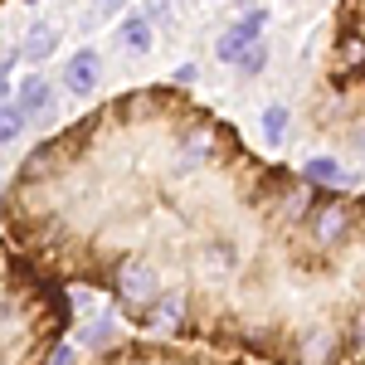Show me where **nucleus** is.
I'll return each mask as SVG.
<instances>
[{"mask_svg":"<svg viewBox=\"0 0 365 365\" xmlns=\"http://www.w3.org/2000/svg\"><path fill=\"white\" fill-rule=\"evenodd\" d=\"M5 234L63 287L103 292L141 336L263 365L365 351L361 195L253 156L185 88H132L39 141Z\"/></svg>","mask_w":365,"mask_h":365,"instance_id":"nucleus-1","label":"nucleus"},{"mask_svg":"<svg viewBox=\"0 0 365 365\" xmlns=\"http://www.w3.org/2000/svg\"><path fill=\"white\" fill-rule=\"evenodd\" d=\"M73 327V297L49 278L10 234L0 215V365H49Z\"/></svg>","mask_w":365,"mask_h":365,"instance_id":"nucleus-2","label":"nucleus"},{"mask_svg":"<svg viewBox=\"0 0 365 365\" xmlns=\"http://www.w3.org/2000/svg\"><path fill=\"white\" fill-rule=\"evenodd\" d=\"M88 365H263L239 351H215L195 341H166V336H122L117 346L98 351Z\"/></svg>","mask_w":365,"mask_h":365,"instance_id":"nucleus-3","label":"nucleus"},{"mask_svg":"<svg viewBox=\"0 0 365 365\" xmlns=\"http://www.w3.org/2000/svg\"><path fill=\"white\" fill-rule=\"evenodd\" d=\"M327 88L331 93H361L365 88V0H341L331 25V54H327Z\"/></svg>","mask_w":365,"mask_h":365,"instance_id":"nucleus-4","label":"nucleus"},{"mask_svg":"<svg viewBox=\"0 0 365 365\" xmlns=\"http://www.w3.org/2000/svg\"><path fill=\"white\" fill-rule=\"evenodd\" d=\"M268 25V10H249V15H239L234 25L220 34V44H215V54L225 58V63H239V58L249 54L253 44H258V34Z\"/></svg>","mask_w":365,"mask_h":365,"instance_id":"nucleus-5","label":"nucleus"},{"mask_svg":"<svg viewBox=\"0 0 365 365\" xmlns=\"http://www.w3.org/2000/svg\"><path fill=\"white\" fill-rule=\"evenodd\" d=\"M63 88L78 93V98L98 88V54H93V49H78V54L63 63Z\"/></svg>","mask_w":365,"mask_h":365,"instance_id":"nucleus-6","label":"nucleus"},{"mask_svg":"<svg viewBox=\"0 0 365 365\" xmlns=\"http://www.w3.org/2000/svg\"><path fill=\"white\" fill-rule=\"evenodd\" d=\"M302 175L317 180V185H331V190H351V185H356V175H351V170H341L336 156H312L307 166H302Z\"/></svg>","mask_w":365,"mask_h":365,"instance_id":"nucleus-7","label":"nucleus"},{"mask_svg":"<svg viewBox=\"0 0 365 365\" xmlns=\"http://www.w3.org/2000/svg\"><path fill=\"white\" fill-rule=\"evenodd\" d=\"M117 44H122L127 54H146V49H151V20H146V15H122Z\"/></svg>","mask_w":365,"mask_h":365,"instance_id":"nucleus-8","label":"nucleus"},{"mask_svg":"<svg viewBox=\"0 0 365 365\" xmlns=\"http://www.w3.org/2000/svg\"><path fill=\"white\" fill-rule=\"evenodd\" d=\"M15 103H20L29 117H44V113H54V88H49V78H25Z\"/></svg>","mask_w":365,"mask_h":365,"instance_id":"nucleus-9","label":"nucleus"},{"mask_svg":"<svg viewBox=\"0 0 365 365\" xmlns=\"http://www.w3.org/2000/svg\"><path fill=\"white\" fill-rule=\"evenodd\" d=\"M54 49H58V29H54V25H44V20H39V25H29L25 44H20V54H25L29 63H44Z\"/></svg>","mask_w":365,"mask_h":365,"instance_id":"nucleus-10","label":"nucleus"},{"mask_svg":"<svg viewBox=\"0 0 365 365\" xmlns=\"http://www.w3.org/2000/svg\"><path fill=\"white\" fill-rule=\"evenodd\" d=\"M29 122H34V117H29L25 108H20V103H5V108H0V146L20 141V132H25Z\"/></svg>","mask_w":365,"mask_h":365,"instance_id":"nucleus-11","label":"nucleus"},{"mask_svg":"<svg viewBox=\"0 0 365 365\" xmlns=\"http://www.w3.org/2000/svg\"><path fill=\"white\" fill-rule=\"evenodd\" d=\"M117 341H122V331H117L113 317H103V322L83 327V346H88V351H108V346H117Z\"/></svg>","mask_w":365,"mask_h":365,"instance_id":"nucleus-12","label":"nucleus"},{"mask_svg":"<svg viewBox=\"0 0 365 365\" xmlns=\"http://www.w3.org/2000/svg\"><path fill=\"white\" fill-rule=\"evenodd\" d=\"M263 137H268V146H282L287 141V108H263Z\"/></svg>","mask_w":365,"mask_h":365,"instance_id":"nucleus-13","label":"nucleus"},{"mask_svg":"<svg viewBox=\"0 0 365 365\" xmlns=\"http://www.w3.org/2000/svg\"><path fill=\"white\" fill-rule=\"evenodd\" d=\"M234 68H239V78H258V73L268 68V44L258 39V44H253V49H249V54H244V58H239Z\"/></svg>","mask_w":365,"mask_h":365,"instance_id":"nucleus-14","label":"nucleus"},{"mask_svg":"<svg viewBox=\"0 0 365 365\" xmlns=\"http://www.w3.org/2000/svg\"><path fill=\"white\" fill-rule=\"evenodd\" d=\"M49 365H78V351L58 341V351H54V356H49Z\"/></svg>","mask_w":365,"mask_h":365,"instance_id":"nucleus-15","label":"nucleus"},{"mask_svg":"<svg viewBox=\"0 0 365 365\" xmlns=\"http://www.w3.org/2000/svg\"><path fill=\"white\" fill-rule=\"evenodd\" d=\"M170 0H146V20H166Z\"/></svg>","mask_w":365,"mask_h":365,"instance_id":"nucleus-16","label":"nucleus"},{"mask_svg":"<svg viewBox=\"0 0 365 365\" xmlns=\"http://www.w3.org/2000/svg\"><path fill=\"white\" fill-rule=\"evenodd\" d=\"M98 10H103V15H122V10H127V0H98Z\"/></svg>","mask_w":365,"mask_h":365,"instance_id":"nucleus-17","label":"nucleus"},{"mask_svg":"<svg viewBox=\"0 0 365 365\" xmlns=\"http://www.w3.org/2000/svg\"><path fill=\"white\" fill-rule=\"evenodd\" d=\"M5 103H10V78L0 73V108H5Z\"/></svg>","mask_w":365,"mask_h":365,"instance_id":"nucleus-18","label":"nucleus"},{"mask_svg":"<svg viewBox=\"0 0 365 365\" xmlns=\"http://www.w3.org/2000/svg\"><path fill=\"white\" fill-rule=\"evenodd\" d=\"M239 10H244V15H249V10H258V0H239Z\"/></svg>","mask_w":365,"mask_h":365,"instance_id":"nucleus-19","label":"nucleus"},{"mask_svg":"<svg viewBox=\"0 0 365 365\" xmlns=\"http://www.w3.org/2000/svg\"><path fill=\"white\" fill-rule=\"evenodd\" d=\"M351 365H365V351H361V356H356V361H351Z\"/></svg>","mask_w":365,"mask_h":365,"instance_id":"nucleus-20","label":"nucleus"}]
</instances>
